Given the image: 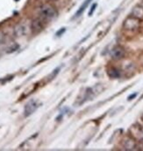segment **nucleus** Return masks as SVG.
Here are the masks:
<instances>
[{"mask_svg": "<svg viewBox=\"0 0 143 151\" xmlns=\"http://www.w3.org/2000/svg\"><path fill=\"white\" fill-rule=\"evenodd\" d=\"M38 14L43 20L49 21L58 17V12L50 4H43L38 8Z\"/></svg>", "mask_w": 143, "mask_h": 151, "instance_id": "f257e3e1", "label": "nucleus"}, {"mask_svg": "<svg viewBox=\"0 0 143 151\" xmlns=\"http://www.w3.org/2000/svg\"><path fill=\"white\" fill-rule=\"evenodd\" d=\"M130 15L133 16V17H134V18H136V19H140L141 21L143 20L142 5H141L140 4H137V5H135V6L132 9V11H131V12H130Z\"/></svg>", "mask_w": 143, "mask_h": 151, "instance_id": "1a4fd4ad", "label": "nucleus"}, {"mask_svg": "<svg viewBox=\"0 0 143 151\" xmlns=\"http://www.w3.org/2000/svg\"><path fill=\"white\" fill-rule=\"evenodd\" d=\"M31 30V26L29 27V25L25 23V22H21L20 24H18L15 27H14V35L18 38L26 36L29 32Z\"/></svg>", "mask_w": 143, "mask_h": 151, "instance_id": "20e7f679", "label": "nucleus"}, {"mask_svg": "<svg viewBox=\"0 0 143 151\" xmlns=\"http://www.w3.org/2000/svg\"><path fill=\"white\" fill-rule=\"evenodd\" d=\"M108 75L112 79H117V78H119L120 76V73L117 68L112 67V68H110L108 70Z\"/></svg>", "mask_w": 143, "mask_h": 151, "instance_id": "9b49d317", "label": "nucleus"}, {"mask_svg": "<svg viewBox=\"0 0 143 151\" xmlns=\"http://www.w3.org/2000/svg\"><path fill=\"white\" fill-rule=\"evenodd\" d=\"M123 149L127 151L139 150L138 149V141L135 140L132 135H128L124 137L121 142Z\"/></svg>", "mask_w": 143, "mask_h": 151, "instance_id": "7ed1b4c3", "label": "nucleus"}, {"mask_svg": "<svg viewBox=\"0 0 143 151\" xmlns=\"http://www.w3.org/2000/svg\"><path fill=\"white\" fill-rule=\"evenodd\" d=\"M141 27V20L129 15L122 24V28L124 31L127 32H136Z\"/></svg>", "mask_w": 143, "mask_h": 151, "instance_id": "f03ea898", "label": "nucleus"}, {"mask_svg": "<svg viewBox=\"0 0 143 151\" xmlns=\"http://www.w3.org/2000/svg\"><path fill=\"white\" fill-rule=\"evenodd\" d=\"M130 134L138 142H143V125L134 124L130 128Z\"/></svg>", "mask_w": 143, "mask_h": 151, "instance_id": "423d86ee", "label": "nucleus"}, {"mask_svg": "<svg viewBox=\"0 0 143 151\" xmlns=\"http://www.w3.org/2000/svg\"><path fill=\"white\" fill-rule=\"evenodd\" d=\"M4 38H5L4 33L2 31H0V45L4 42Z\"/></svg>", "mask_w": 143, "mask_h": 151, "instance_id": "ddd939ff", "label": "nucleus"}, {"mask_svg": "<svg viewBox=\"0 0 143 151\" xmlns=\"http://www.w3.org/2000/svg\"><path fill=\"white\" fill-rule=\"evenodd\" d=\"M16 1H19V0H16Z\"/></svg>", "mask_w": 143, "mask_h": 151, "instance_id": "6ab92c4d", "label": "nucleus"}, {"mask_svg": "<svg viewBox=\"0 0 143 151\" xmlns=\"http://www.w3.org/2000/svg\"><path fill=\"white\" fill-rule=\"evenodd\" d=\"M136 95H137V93H133V94H131L129 97H128V101H131V100H133V98H135L136 97Z\"/></svg>", "mask_w": 143, "mask_h": 151, "instance_id": "2eb2a0df", "label": "nucleus"}, {"mask_svg": "<svg viewBox=\"0 0 143 151\" xmlns=\"http://www.w3.org/2000/svg\"><path fill=\"white\" fill-rule=\"evenodd\" d=\"M44 28V22L42 19H35L31 23V30L35 32H41Z\"/></svg>", "mask_w": 143, "mask_h": 151, "instance_id": "6e6552de", "label": "nucleus"}, {"mask_svg": "<svg viewBox=\"0 0 143 151\" xmlns=\"http://www.w3.org/2000/svg\"><path fill=\"white\" fill-rule=\"evenodd\" d=\"M138 149L139 150H143V142H138Z\"/></svg>", "mask_w": 143, "mask_h": 151, "instance_id": "4468645a", "label": "nucleus"}, {"mask_svg": "<svg viewBox=\"0 0 143 151\" xmlns=\"http://www.w3.org/2000/svg\"><path fill=\"white\" fill-rule=\"evenodd\" d=\"M39 107H40V103H39L38 101H36V100H31L25 106V108H24V115L26 117L30 116L31 114H33L38 109Z\"/></svg>", "mask_w": 143, "mask_h": 151, "instance_id": "39448f33", "label": "nucleus"}, {"mask_svg": "<svg viewBox=\"0 0 143 151\" xmlns=\"http://www.w3.org/2000/svg\"><path fill=\"white\" fill-rule=\"evenodd\" d=\"M51 1H55V0H51Z\"/></svg>", "mask_w": 143, "mask_h": 151, "instance_id": "a211bd4d", "label": "nucleus"}, {"mask_svg": "<svg viewBox=\"0 0 143 151\" xmlns=\"http://www.w3.org/2000/svg\"><path fill=\"white\" fill-rule=\"evenodd\" d=\"M125 49L120 45H116L115 47L112 48V52H111V56L112 59H113L114 60H120L125 57Z\"/></svg>", "mask_w": 143, "mask_h": 151, "instance_id": "0eeeda50", "label": "nucleus"}, {"mask_svg": "<svg viewBox=\"0 0 143 151\" xmlns=\"http://www.w3.org/2000/svg\"><path fill=\"white\" fill-rule=\"evenodd\" d=\"M63 32H65V28H62L61 32V31H59V32H57V36H59V35H60V33H61H61H62Z\"/></svg>", "mask_w": 143, "mask_h": 151, "instance_id": "dca6fc26", "label": "nucleus"}, {"mask_svg": "<svg viewBox=\"0 0 143 151\" xmlns=\"http://www.w3.org/2000/svg\"><path fill=\"white\" fill-rule=\"evenodd\" d=\"M92 0H85L83 3H82V4L79 7V9L77 10V13H76V18H78L79 16H81L82 14V12L85 11V9L89 6V4H90V3L91 2Z\"/></svg>", "mask_w": 143, "mask_h": 151, "instance_id": "9d476101", "label": "nucleus"}, {"mask_svg": "<svg viewBox=\"0 0 143 151\" xmlns=\"http://www.w3.org/2000/svg\"><path fill=\"white\" fill-rule=\"evenodd\" d=\"M140 4H141V5H142V6H143V0L142 1V2H141V3H140Z\"/></svg>", "mask_w": 143, "mask_h": 151, "instance_id": "f3484780", "label": "nucleus"}, {"mask_svg": "<svg viewBox=\"0 0 143 151\" xmlns=\"http://www.w3.org/2000/svg\"><path fill=\"white\" fill-rule=\"evenodd\" d=\"M96 7H97V4H93L90 6V12H89V15H90V16H91V15L93 14L94 11L96 10Z\"/></svg>", "mask_w": 143, "mask_h": 151, "instance_id": "f8f14e48", "label": "nucleus"}]
</instances>
